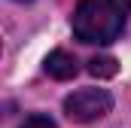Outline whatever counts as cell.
Masks as SVG:
<instances>
[{
	"instance_id": "5",
	"label": "cell",
	"mask_w": 131,
	"mask_h": 128,
	"mask_svg": "<svg viewBox=\"0 0 131 128\" xmlns=\"http://www.w3.org/2000/svg\"><path fill=\"white\" fill-rule=\"evenodd\" d=\"M21 128H58L49 116H28L25 122H21Z\"/></svg>"
},
{
	"instance_id": "1",
	"label": "cell",
	"mask_w": 131,
	"mask_h": 128,
	"mask_svg": "<svg viewBox=\"0 0 131 128\" xmlns=\"http://www.w3.org/2000/svg\"><path fill=\"white\" fill-rule=\"evenodd\" d=\"M131 0H79L70 28L82 43H113L128 22Z\"/></svg>"
},
{
	"instance_id": "6",
	"label": "cell",
	"mask_w": 131,
	"mask_h": 128,
	"mask_svg": "<svg viewBox=\"0 0 131 128\" xmlns=\"http://www.w3.org/2000/svg\"><path fill=\"white\" fill-rule=\"evenodd\" d=\"M18 3H31V0H18Z\"/></svg>"
},
{
	"instance_id": "3",
	"label": "cell",
	"mask_w": 131,
	"mask_h": 128,
	"mask_svg": "<svg viewBox=\"0 0 131 128\" xmlns=\"http://www.w3.org/2000/svg\"><path fill=\"white\" fill-rule=\"evenodd\" d=\"M76 58L64 52V49H55V52H49V58H46V73L49 76H55V79H73L76 76Z\"/></svg>"
},
{
	"instance_id": "4",
	"label": "cell",
	"mask_w": 131,
	"mask_h": 128,
	"mask_svg": "<svg viewBox=\"0 0 131 128\" xmlns=\"http://www.w3.org/2000/svg\"><path fill=\"white\" fill-rule=\"evenodd\" d=\"M89 73L92 76H98V79H110V76H116L119 73V64L113 55H98V58H92L89 61Z\"/></svg>"
},
{
	"instance_id": "2",
	"label": "cell",
	"mask_w": 131,
	"mask_h": 128,
	"mask_svg": "<svg viewBox=\"0 0 131 128\" xmlns=\"http://www.w3.org/2000/svg\"><path fill=\"white\" fill-rule=\"evenodd\" d=\"M113 110V98L107 89H79L64 101V113L70 122H79V125H89V122H98L107 113Z\"/></svg>"
}]
</instances>
